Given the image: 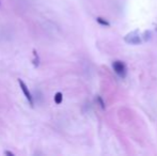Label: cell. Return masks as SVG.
I'll return each mask as SVG.
<instances>
[{
  "label": "cell",
  "mask_w": 157,
  "mask_h": 156,
  "mask_svg": "<svg viewBox=\"0 0 157 156\" xmlns=\"http://www.w3.org/2000/svg\"><path fill=\"white\" fill-rule=\"evenodd\" d=\"M112 68H113V71L116 72L117 75H119L121 78H125V77H126L127 70H126V66H125V64L122 61H120V60L113 61Z\"/></svg>",
  "instance_id": "6da1fadb"
},
{
  "label": "cell",
  "mask_w": 157,
  "mask_h": 156,
  "mask_svg": "<svg viewBox=\"0 0 157 156\" xmlns=\"http://www.w3.org/2000/svg\"><path fill=\"white\" fill-rule=\"evenodd\" d=\"M33 55H34V60H32L33 64L36 65V66H39L40 59H39V56H38V53H36V50H33Z\"/></svg>",
  "instance_id": "8992f818"
},
{
  "label": "cell",
  "mask_w": 157,
  "mask_h": 156,
  "mask_svg": "<svg viewBox=\"0 0 157 156\" xmlns=\"http://www.w3.org/2000/svg\"><path fill=\"white\" fill-rule=\"evenodd\" d=\"M62 100H63V95L61 92H58V93H56V95H55V103L56 104H61L62 103Z\"/></svg>",
  "instance_id": "277c9868"
},
{
  "label": "cell",
  "mask_w": 157,
  "mask_h": 156,
  "mask_svg": "<svg viewBox=\"0 0 157 156\" xmlns=\"http://www.w3.org/2000/svg\"><path fill=\"white\" fill-rule=\"evenodd\" d=\"M96 21H97L98 24L102 25V26H106V27H109L110 24L108 23V21L105 19V18L103 17H96Z\"/></svg>",
  "instance_id": "5b68a950"
},
{
  "label": "cell",
  "mask_w": 157,
  "mask_h": 156,
  "mask_svg": "<svg viewBox=\"0 0 157 156\" xmlns=\"http://www.w3.org/2000/svg\"><path fill=\"white\" fill-rule=\"evenodd\" d=\"M6 155H11V156H14V154H13V153H11V152H9V151H6Z\"/></svg>",
  "instance_id": "9c48e42d"
},
{
  "label": "cell",
  "mask_w": 157,
  "mask_h": 156,
  "mask_svg": "<svg viewBox=\"0 0 157 156\" xmlns=\"http://www.w3.org/2000/svg\"><path fill=\"white\" fill-rule=\"evenodd\" d=\"M124 41L128 44H134V45H138L141 43V38L139 36V31L135 30L133 32L126 34V36L124 38Z\"/></svg>",
  "instance_id": "7a4b0ae2"
},
{
  "label": "cell",
  "mask_w": 157,
  "mask_h": 156,
  "mask_svg": "<svg viewBox=\"0 0 157 156\" xmlns=\"http://www.w3.org/2000/svg\"><path fill=\"white\" fill-rule=\"evenodd\" d=\"M151 38V31H145L144 32V40H150Z\"/></svg>",
  "instance_id": "ba28073f"
},
{
  "label": "cell",
  "mask_w": 157,
  "mask_h": 156,
  "mask_svg": "<svg viewBox=\"0 0 157 156\" xmlns=\"http://www.w3.org/2000/svg\"><path fill=\"white\" fill-rule=\"evenodd\" d=\"M96 100H97L98 104L101 105L102 108L105 109V103H104V102H103V100H102V97H101V96H97V97H96Z\"/></svg>",
  "instance_id": "52a82bcc"
},
{
  "label": "cell",
  "mask_w": 157,
  "mask_h": 156,
  "mask_svg": "<svg viewBox=\"0 0 157 156\" xmlns=\"http://www.w3.org/2000/svg\"><path fill=\"white\" fill-rule=\"evenodd\" d=\"M18 83H19V87H21V91H23L24 95L26 96V98L28 100V102H29L30 106H32V107H33V105H34V100H33L32 94H31V92L29 91V89H28L27 85H26V83H25L21 79H18Z\"/></svg>",
  "instance_id": "3957f363"
}]
</instances>
